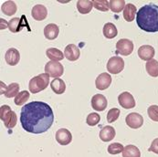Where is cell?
I'll return each mask as SVG.
<instances>
[{
  "instance_id": "obj_15",
  "label": "cell",
  "mask_w": 158,
  "mask_h": 157,
  "mask_svg": "<svg viewBox=\"0 0 158 157\" xmlns=\"http://www.w3.org/2000/svg\"><path fill=\"white\" fill-rule=\"evenodd\" d=\"M55 136H56L57 142L60 145H68L72 141V135L70 134V132L65 128H61L58 130Z\"/></svg>"
},
{
  "instance_id": "obj_34",
  "label": "cell",
  "mask_w": 158,
  "mask_h": 157,
  "mask_svg": "<svg viewBox=\"0 0 158 157\" xmlns=\"http://www.w3.org/2000/svg\"><path fill=\"white\" fill-rule=\"evenodd\" d=\"M120 110L117 109V108H113L111 109L108 113H107V122L112 123V122H114L120 116Z\"/></svg>"
},
{
  "instance_id": "obj_19",
  "label": "cell",
  "mask_w": 158,
  "mask_h": 157,
  "mask_svg": "<svg viewBox=\"0 0 158 157\" xmlns=\"http://www.w3.org/2000/svg\"><path fill=\"white\" fill-rule=\"evenodd\" d=\"M60 33V28L56 24H48L44 28V36L47 39L53 40L58 38Z\"/></svg>"
},
{
  "instance_id": "obj_22",
  "label": "cell",
  "mask_w": 158,
  "mask_h": 157,
  "mask_svg": "<svg viewBox=\"0 0 158 157\" xmlns=\"http://www.w3.org/2000/svg\"><path fill=\"white\" fill-rule=\"evenodd\" d=\"M50 87H51V90H53L56 94H62L66 90V84H65L64 81L60 78L54 79L50 82Z\"/></svg>"
},
{
  "instance_id": "obj_14",
  "label": "cell",
  "mask_w": 158,
  "mask_h": 157,
  "mask_svg": "<svg viewBox=\"0 0 158 157\" xmlns=\"http://www.w3.org/2000/svg\"><path fill=\"white\" fill-rule=\"evenodd\" d=\"M31 16L32 18L37 21H42L46 19L48 16V9L43 5H35L31 10Z\"/></svg>"
},
{
  "instance_id": "obj_32",
  "label": "cell",
  "mask_w": 158,
  "mask_h": 157,
  "mask_svg": "<svg viewBox=\"0 0 158 157\" xmlns=\"http://www.w3.org/2000/svg\"><path fill=\"white\" fill-rule=\"evenodd\" d=\"M124 147L120 143H114L108 146V153L111 155H118L123 153Z\"/></svg>"
},
{
  "instance_id": "obj_18",
  "label": "cell",
  "mask_w": 158,
  "mask_h": 157,
  "mask_svg": "<svg viewBox=\"0 0 158 157\" xmlns=\"http://www.w3.org/2000/svg\"><path fill=\"white\" fill-rule=\"evenodd\" d=\"M81 52L79 48L74 44H69L64 49V56L65 58L70 60V61H75L80 58Z\"/></svg>"
},
{
  "instance_id": "obj_36",
  "label": "cell",
  "mask_w": 158,
  "mask_h": 157,
  "mask_svg": "<svg viewBox=\"0 0 158 157\" xmlns=\"http://www.w3.org/2000/svg\"><path fill=\"white\" fill-rule=\"evenodd\" d=\"M149 152H153L155 154H157L158 155V138L155 139L150 146V148L148 149Z\"/></svg>"
},
{
  "instance_id": "obj_21",
  "label": "cell",
  "mask_w": 158,
  "mask_h": 157,
  "mask_svg": "<svg viewBox=\"0 0 158 157\" xmlns=\"http://www.w3.org/2000/svg\"><path fill=\"white\" fill-rule=\"evenodd\" d=\"M135 14H137L136 6L133 4H128L123 9V18L127 22H132L135 19Z\"/></svg>"
},
{
  "instance_id": "obj_37",
  "label": "cell",
  "mask_w": 158,
  "mask_h": 157,
  "mask_svg": "<svg viewBox=\"0 0 158 157\" xmlns=\"http://www.w3.org/2000/svg\"><path fill=\"white\" fill-rule=\"evenodd\" d=\"M1 21V29H5L6 27H8V23H6V21L3 19H0Z\"/></svg>"
},
{
  "instance_id": "obj_20",
  "label": "cell",
  "mask_w": 158,
  "mask_h": 157,
  "mask_svg": "<svg viewBox=\"0 0 158 157\" xmlns=\"http://www.w3.org/2000/svg\"><path fill=\"white\" fill-rule=\"evenodd\" d=\"M115 130L114 128L112 126H105L103 127L101 132H100V139L102 141V142H105V143H108V142H111L113 138L115 137Z\"/></svg>"
},
{
  "instance_id": "obj_25",
  "label": "cell",
  "mask_w": 158,
  "mask_h": 157,
  "mask_svg": "<svg viewBox=\"0 0 158 157\" xmlns=\"http://www.w3.org/2000/svg\"><path fill=\"white\" fill-rule=\"evenodd\" d=\"M1 10L5 15L10 17V16H13L14 14L17 13L18 7H17V5L15 4V2H13V1H6L2 5Z\"/></svg>"
},
{
  "instance_id": "obj_16",
  "label": "cell",
  "mask_w": 158,
  "mask_h": 157,
  "mask_svg": "<svg viewBox=\"0 0 158 157\" xmlns=\"http://www.w3.org/2000/svg\"><path fill=\"white\" fill-rule=\"evenodd\" d=\"M5 60L6 61V63L10 66H16L20 60V54L19 52V50L17 48H8L7 51L6 52L5 55Z\"/></svg>"
},
{
  "instance_id": "obj_2",
  "label": "cell",
  "mask_w": 158,
  "mask_h": 157,
  "mask_svg": "<svg viewBox=\"0 0 158 157\" xmlns=\"http://www.w3.org/2000/svg\"><path fill=\"white\" fill-rule=\"evenodd\" d=\"M138 27L146 32L158 31V6L149 4L142 6L136 14Z\"/></svg>"
},
{
  "instance_id": "obj_5",
  "label": "cell",
  "mask_w": 158,
  "mask_h": 157,
  "mask_svg": "<svg viewBox=\"0 0 158 157\" xmlns=\"http://www.w3.org/2000/svg\"><path fill=\"white\" fill-rule=\"evenodd\" d=\"M45 72L52 78H60L64 73V68L58 61H48L45 66Z\"/></svg>"
},
{
  "instance_id": "obj_28",
  "label": "cell",
  "mask_w": 158,
  "mask_h": 157,
  "mask_svg": "<svg viewBox=\"0 0 158 157\" xmlns=\"http://www.w3.org/2000/svg\"><path fill=\"white\" fill-rule=\"evenodd\" d=\"M123 157H141V153L136 146L129 144L124 147L123 151Z\"/></svg>"
},
{
  "instance_id": "obj_17",
  "label": "cell",
  "mask_w": 158,
  "mask_h": 157,
  "mask_svg": "<svg viewBox=\"0 0 158 157\" xmlns=\"http://www.w3.org/2000/svg\"><path fill=\"white\" fill-rule=\"evenodd\" d=\"M1 88H4V90H1V93H4L6 98L16 97L19 93V85L16 82L11 83L8 86H6L5 83L1 82Z\"/></svg>"
},
{
  "instance_id": "obj_10",
  "label": "cell",
  "mask_w": 158,
  "mask_h": 157,
  "mask_svg": "<svg viewBox=\"0 0 158 157\" xmlns=\"http://www.w3.org/2000/svg\"><path fill=\"white\" fill-rule=\"evenodd\" d=\"M108 101L102 94H95L91 98V107L97 112H102L106 109Z\"/></svg>"
},
{
  "instance_id": "obj_35",
  "label": "cell",
  "mask_w": 158,
  "mask_h": 157,
  "mask_svg": "<svg viewBox=\"0 0 158 157\" xmlns=\"http://www.w3.org/2000/svg\"><path fill=\"white\" fill-rule=\"evenodd\" d=\"M148 116L154 122H158V106L157 105H151L147 109Z\"/></svg>"
},
{
  "instance_id": "obj_1",
  "label": "cell",
  "mask_w": 158,
  "mask_h": 157,
  "mask_svg": "<svg viewBox=\"0 0 158 157\" xmlns=\"http://www.w3.org/2000/svg\"><path fill=\"white\" fill-rule=\"evenodd\" d=\"M54 122V113L51 107L43 101H32L21 109L20 122L22 128L30 134H43Z\"/></svg>"
},
{
  "instance_id": "obj_26",
  "label": "cell",
  "mask_w": 158,
  "mask_h": 157,
  "mask_svg": "<svg viewBox=\"0 0 158 157\" xmlns=\"http://www.w3.org/2000/svg\"><path fill=\"white\" fill-rule=\"evenodd\" d=\"M103 35L106 39H114L118 35V30L113 23H106L103 27Z\"/></svg>"
},
{
  "instance_id": "obj_3",
  "label": "cell",
  "mask_w": 158,
  "mask_h": 157,
  "mask_svg": "<svg viewBox=\"0 0 158 157\" xmlns=\"http://www.w3.org/2000/svg\"><path fill=\"white\" fill-rule=\"evenodd\" d=\"M49 75L48 73H41L34 78H32L29 81L28 89L32 93H38L44 90L49 83Z\"/></svg>"
},
{
  "instance_id": "obj_30",
  "label": "cell",
  "mask_w": 158,
  "mask_h": 157,
  "mask_svg": "<svg viewBox=\"0 0 158 157\" xmlns=\"http://www.w3.org/2000/svg\"><path fill=\"white\" fill-rule=\"evenodd\" d=\"M29 96H30V94H29L28 91H27V90H22V91H20V92L15 97V100H14L15 104L18 105V106H21V105H23V104L29 99Z\"/></svg>"
},
{
  "instance_id": "obj_4",
  "label": "cell",
  "mask_w": 158,
  "mask_h": 157,
  "mask_svg": "<svg viewBox=\"0 0 158 157\" xmlns=\"http://www.w3.org/2000/svg\"><path fill=\"white\" fill-rule=\"evenodd\" d=\"M0 119L4 122L6 128L12 129L16 126L18 122V117L16 112H13L8 105H3L0 108Z\"/></svg>"
},
{
  "instance_id": "obj_33",
  "label": "cell",
  "mask_w": 158,
  "mask_h": 157,
  "mask_svg": "<svg viewBox=\"0 0 158 157\" xmlns=\"http://www.w3.org/2000/svg\"><path fill=\"white\" fill-rule=\"evenodd\" d=\"M100 121H101V116L98 113H96V112H91V113H90L87 116V119H86L87 124L90 125V126H95V125H97Z\"/></svg>"
},
{
  "instance_id": "obj_11",
  "label": "cell",
  "mask_w": 158,
  "mask_h": 157,
  "mask_svg": "<svg viewBox=\"0 0 158 157\" xmlns=\"http://www.w3.org/2000/svg\"><path fill=\"white\" fill-rule=\"evenodd\" d=\"M111 83H112V77L110 74H108L106 72L100 74L95 81L96 88L100 90H104L108 89L110 87Z\"/></svg>"
},
{
  "instance_id": "obj_6",
  "label": "cell",
  "mask_w": 158,
  "mask_h": 157,
  "mask_svg": "<svg viewBox=\"0 0 158 157\" xmlns=\"http://www.w3.org/2000/svg\"><path fill=\"white\" fill-rule=\"evenodd\" d=\"M134 51V43L130 39H122L116 43V52L122 56H129Z\"/></svg>"
},
{
  "instance_id": "obj_31",
  "label": "cell",
  "mask_w": 158,
  "mask_h": 157,
  "mask_svg": "<svg viewBox=\"0 0 158 157\" xmlns=\"http://www.w3.org/2000/svg\"><path fill=\"white\" fill-rule=\"evenodd\" d=\"M92 3H93V6L100 11L107 12L110 8L109 1L107 0H93Z\"/></svg>"
},
{
  "instance_id": "obj_12",
  "label": "cell",
  "mask_w": 158,
  "mask_h": 157,
  "mask_svg": "<svg viewBox=\"0 0 158 157\" xmlns=\"http://www.w3.org/2000/svg\"><path fill=\"white\" fill-rule=\"evenodd\" d=\"M24 27H27V19L25 18V16H22L21 19L14 18L8 22V29L12 33H18L21 31Z\"/></svg>"
},
{
  "instance_id": "obj_23",
  "label": "cell",
  "mask_w": 158,
  "mask_h": 157,
  "mask_svg": "<svg viewBox=\"0 0 158 157\" xmlns=\"http://www.w3.org/2000/svg\"><path fill=\"white\" fill-rule=\"evenodd\" d=\"M46 55H47V57L48 59L51 60V61H60V60H62L65 58L62 51H60V49L55 48H48L47 51H46Z\"/></svg>"
},
{
  "instance_id": "obj_27",
  "label": "cell",
  "mask_w": 158,
  "mask_h": 157,
  "mask_svg": "<svg viewBox=\"0 0 158 157\" xmlns=\"http://www.w3.org/2000/svg\"><path fill=\"white\" fill-rule=\"evenodd\" d=\"M146 71L147 73L151 76V77H154V78H156L158 77V61L156 60H151L149 61L146 62Z\"/></svg>"
},
{
  "instance_id": "obj_24",
  "label": "cell",
  "mask_w": 158,
  "mask_h": 157,
  "mask_svg": "<svg viewBox=\"0 0 158 157\" xmlns=\"http://www.w3.org/2000/svg\"><path fill=\"white\" fill-rule=\"evenodd\" d=\"M93 7V3L90 0H79L77 2V8L81 14H89Z\"/></svg>"
},
{
  "instance_id": "obj_7",
  "label": "cell",
  "mask_w": 158,
  "mask_h": 157,
  "mask_svg": "<svg viewBox=\"0 0 158 157\" xmlns=\"http://www.w3.org/2000/svg\"><path fill=\"white\" fill-rule=\"evenodd\" d=\"M124 68V61L121 57H112L107 63V70L112 74H118Z\"/></svg>"
},
{
  "instance_id": "obj_13",
  "label": "cell",
  "mask_w": 158,
  "mask_h": 157,
  "mask_svg": "<svg viewBox=\"0 0 158 157\" xmlns=\"http://www.w3.org/2000/svg\"><path fill=\"white\" fill-rule=\"evenodd\" d=\"M155 48L150 45H143L141 46L138 49V56L141 60L149 61L153 60L155 56Z\"/></svg>"
},
{
  "instance_id": "obj_9",
  "label": "cell",
  "mask_w": 158,
  "mask_h": 157,
  "mask_svg": "<svg viewBox=\"0 0 158 157\" xmlns=\"http://www.w3.org/2000/svg\"><path fill=\"white\" fill-rule=\"evenodd\" d=\"M126 124L132 129H139L143 124V118L137 112H132L125 118Z\"/></svg>"
},
{
  "instance_id": "obj_8",
  "label": "cell",
  "mask_w": 158,
  "mask_h": 157,
  "mask_svg": "<svg viewBox=\"0 0 158 157\" xmlns=\"http://www.w3.org/2000/svg\"><path fill=\"white\" fill-rule=\"evenodd\" d=\"M118 101L119 104L124 109H133L135 107V100L134 96L128 91L121 93L118 97Z\"/></svg>"
},
{
  "instance_id": "obj_29",
  "label": "cell",
  "mask_w": 158,
  "mask_h": 157,
  "mask_svg": "<svg viewBox=\"0 0 158 157\" xmlns=\"http://www.w3.org/2000/svg\"><path fill=\"white\" fill-rule=\"evenodd\" d=\"M109 6L113 12L119 13L124 9L126 5H125L124 0H111L109 1Z\"/></svg>"
}]
</instances>
